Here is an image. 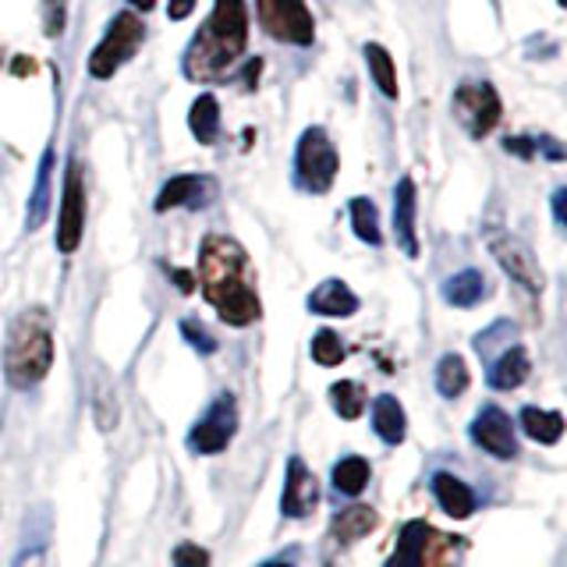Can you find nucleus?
<instances>
[{"mask_svg": "<svg viewBox=\"0 0 567 567\" xmlns=\"http://www.w3.org/2000/svg\"><path fill=\"white\" fill-rule=\"evenodd\" d=\"M199 284L203 295L224 323L248 327L262 316L256 284H252V262L248 252L227 235H209L199 248Z\"/></svg>", "mask_w": 567, "mask_h": 567, "instance_id": "nucleus-1", "label": "nucleus"}, {"mask_svg": "<svg viewBox=\"0 0 567 567\" xmlns=\"http://www.w3.org/2000/svg\"><path fill=\"white\" fill-rule=\"evenodd\" d=\"M248 50V4L245 0H217L213 14L195 32L185 50V79L220 82Z\"/></svg>", "mask_w": 567, "mask_h": 567, "instance_id": "nucleus-2", "label": "nucleus"}, {"mask_svg": "<svg viewBox=\"0 0 567 567\" xmlns=\"http://www.w3.org/2000/svg\"><path fill=\"white\" fill-rule=\"evenodd\" d=\"M53 365V327L43 306L22 309L8 327L4 341V372L11 386H35Z\"/></svg>", "mask_w": 567, "mask_h": 567, "instance_id": "nucleus-3", "label": "nucleus"}, {"mask_svg": "<svg viewBox=\"0 0 567 567\" xmlns=\"http://www.w3.org/2000/svg\"><path fill=\"white\" fill-rule=\"evenodd\" d=\"M341 171V153H337L333 138L327 135V128H312L301 132L298 150H295V177L298 188H306L312 195H327L333 188V177Z\"/></svg>", "mask_w": 567, "mask_h": 567, "instance_id": "nucleus-4", "label": "nucleus"}, {"mask_svg": "<svg viewBox=\"0 0 567 567\" xmlns=\"http://www.w3.org/2000/svg\"><path fill=\"white\" fill-rule=\"evenodd\" d=\"M142 40H146V25L135 11H121L111 25H106L103 40L96 43L93 58H89V75L93 79H114L117 71L128 64Z\"/></svg>", "mask_w": 567, "mask_h": 567, "instance_id": "nucleus-5", "label": "nucleus"}, {"mask_svg": "<svg viewBox=\"0 0 567 567\" xmlns=\"http://www.w3.org/2000/svg\"><path fill=\"white\" fill-rule=\"evenodd\" d=\"M256 14L262 32L277 43L312 47L316 40V22L306 0H256Z\"/></svg>", "mask_w": 567, "mask_h": 567, "instance_id": "nucleus-6", "label": "nucleus"}, {"mask_svg": "<svg viewBox=\"0 0 567 567\" xmlns=\"http://www.w3.org/2000/svg\"><path fill=\"white\" fill-rule=\"evenodd\" d=\"M451 106H454V117L461 121V128H465L472 138H486L496 124H501V114H504L501 93H496L489 82L457 85Z\"/></svg>", "mask_w": 567, "mask_h": 567, "instance_id": "nucleus-7", "label": "nucleus"}, {"mask_svg": "<svg viewBox=\"0 0 567 567\" xmlns=\"http://www.w3.org/2000/svg\"><path fill=\"white\" fill-rule=\"evenodd\" d=\"M489 252H493L496 262H501V270L511 280H518L525 291L539 295L546 288V277L539 270V262H536L532 248L522 238L507 235V230H489Z\"/></svg>", "mask_w": 567, "mask_h": 567, "instance_id": "nucleus-8", "label": "nucleus"}, {"mask_svg": "<svg viewBox=\"0 0 567 567\" xmlns=\"http://www.w3.org/2000/svg\"><path fill=\"white\" fill-rule=\"evenodd\" d=\"M235 430H238V404L230 394H220L206 408V415L192 425L188 447L195 454H220L230 443V436H235Z\"/></svg>", "mask_w": 567, "mask_h": 567, "instance_id": "nucleus-9", "label": "nucleus"}, {"mask_svg": "<svg viewBox=\"0 0 567 567\" xmlns=\"http://www.w3.org/2000/svg\"><path fill=\"white\" fill-rule=\"evenodd\" d=\"M85 235V182L79 159H71L64 174V192H61V217H58V248L71 256L82 245Z\"/></svg>", "mask_w": 567, "mask_h": 567, "instance_id": "nucleus-10", "label": "nucleus"}, {"mask_svg": "<svg viewBox=\"0 0 567 567\" xmlns=\"http://www.w3.org/2000/svg\"><path fill=\"white\" fill-rule=\"evenodd\" d=\"M472 440H475V447H483L486 454L493 457H514L518 454V440H514V425H511V415L504 412V408H496V404H486L483 412L475 415L472 422Z\"/></svg>", "mask_w": 567, "mask_h": 567, "instance_id": "nucleus-11", "label": "nucleus"}, {"mask_svg": "<svg viewBox=\"0 0 567 567\" xmlns=\"http://www.w3.org/2000/svg\"><path fill=\"white\" fill-rule=\"evenodd\" d=\"M213 195H217V185H213V177H203V174H177L171 182L159 188L156 195V213H167V209H203L206 203H213Z\"/></svg>", "mask_w": 567, "mask_h": 567, "instance_id": "nucleus-12", "label": "nucleus"}, {"mask_svg": "<svg viewBox=\"0 0 567 567\" xmlns=\"http://www.w3.org/2000/svg\"><path fill=\"white\" fill-rule=\"evenodd\" d=\"M319 504V483L316 475L306 468V461L291 457L288 461V478H284V493H280V511L288 518H306Z\"/></svg>", "mask_w": 567, "mask_h": 567, "instance_id": "nucleus-13", "label": "nucleus"}, {"mask_svg": "<svg viewBox=\"0 0 567 567\" xmlns=\"http://www.w3.org/2000/svg\"><path fill=\"white\" fill-rule=\"evenodd\" d=\"M419 192L412 177H401L398 188H394V238L404 248V256H419Z\"/></svg>", "mask_w": 567, "mask_h": 567, "instance_id": "nucleus-14", "label": "nucleus"}, {"mask_svg": "<svg viewBox=\"0 0 567 567\" xmlns=\"http://www.w3.org/2000/svg\"><path fill=\"white\" fill-rule=\"evenodd\" d=\"M309 309L316 316H354L359 312V295H354L344 280H323L309 295Z\"/></svg>", "mask_w": 567, "mask_h": 567, "instance_id": "nucleus-15", "label": "nucleus"}, {"mask_svg": "<svg viewBox=\"0 0 567 567\" xmlns=\"http://www.w3.org/2000/svg\"><path fill=\"white\" fill-rule=\"evenodd\" d=\"M433 493H436V501H440L443 514H451L454 522L472 518V514H475V493H472L465 483H461V478H454V475H447V472H440V475L433 478Z\"/></svg>", "mask_w": 567, "mask_h": 567, "instance_id": "nucleus-16", "label": "nucleus"}, {"mask_svg": "<svg viewBox=\"0 0 567 567\" xmlns=\"http://www.w3.org/2000/svg\"><path fill=\"white\" fill-rule=\"evenodd\" d=\"M528 372H532V362H528V351L522 344H514L507 348L501 359L493 362L489 369V383L496 390H518L525 380H528Z\"/></svg>", "mask_w": 567, "mask_h": 567, "instance_id": "nucleus-17", "label": "nucleus"}, {"mask_svg": "<svg viewBox=\"0 0 567 567\" xmlns=\"http://www.w3.org/2000/svg\"><path fill=\"white\" fill-rule=\"evenodd\" d=\"M188 128L192 135L203 142V146H213L220 138V103L213 93H199L188 111Z\"/></svg>", "mask_w": 567, "mask_h": 567, "instance_id": "nucleus-18", "label": "nucleus"}, {"mask_svg": "<svg viewBox=\"0 0 567 567\" xmlns=\"http://www.w3.org/2000/svg\"><path fill=\"white\" fill-rule=\"evenodd\" d=\"M372 430H377V436L383 443H394V447L404 440L408 422H404V408L398 404V398L383 394L372 401Z\"/></svg>", "mask_w": 567, "mask_h": 567, "instance_id": "nucleus-19", "label": "nucleus"}, {"mask_svg": "<svg viewBox=\"0 0 567 567\" xmlns=\"http://www.w3.org/2000/svg\"><path fill=\"white\" fill-rule=\"evenodd\" d=\"M430 532H433V525L408 522L401 528L398 549H394V557L386 560V567H422V554H425V543H430Z\"/></svg>", "mask_w": 567, "mask_h": 567, "instance_id": "nucleus-20", "label": "nucleus"}, {"mask_svg": "<svg viewBox=\"0 0 567 567\" xmlns=\"http://www.w3.org/2000/svg\"><path fill=\"white\" fill-rule=\"evenodd\" d=\"M377 525H380V514L377 511L365 507V504H351V507H344L333 518V539L337 543H354V539L369 536V532L377 528Z\"/></svg>", "mask_w": 567, "mask_h": 567, "instance_id": "nucleus-21", "label": "nucleus"}, {"mask_svg": "<svg viewBox=\"0 0 567 567\" xmlns=\"http://www.w3.org/2000/svg\"><path fill=\"white\" fill-rule=\"evenodd\" d=\"M50 177H53V150H43L40 171H35V188L29 195V213H25L29 230H40L50 213Z\"/></svg>", "mask_w": 567, "mask_h": 567, "instance_id": "nucleus-22", "label": "nucleus"}, {"mask_svg": "<svg viewBox=\"0 0 567 567\" xmlns=\"http://www.w3.org/2000/svg\"><path fill=\"white\" fill-rule=\"evenodd\" d=\"M483 295H486V277L478 270H461L451 280H443V298H447L451 306H457V309L478 306Z\"/></svg>", "mask_w": 567, "mask_h": 567, "instance_id": "nucleus-23", "label": "nucleus"}, {"mask_svg": "<svg viewBox=\"0 0 567 567\" xmlns=\"http://www.w3.org/2000/svg\"><path fill=\"white\" fill-rule=\"evenodd\" d=\"M362 53H365L369 75H372V82H377L380 93L386 100H398V64H394V58H390V50L380 43H365Z\"/></svg>", "mask_w": 567, "mask_h": 567, "instance_id": "nucleus-24", "label": "nucleus"}, {"mask_svg": "<svg viewBox=\"0 0 567 567\" xmlns=\"http://www.w3.org/2000/svg\"><path fill=\"white\" fill-rule=\"evenodd\" d=\"M436 390H440V398H461L468 390V365L461 354H443L440 365H436Z\"/></svg>", "mask_w": 567, "mask_h": 567, "instance_id": "nucleus-25", "label": "nucleus"}, {"mask_svg": "<svg viewBox=\"0 0 567 567\" xmlns=\"http://www.w3.org/2000/svg\"><path fill=\"white\" fill-rule=\"evenodd\" d=\"M351 209V227L354 235H359L365 245H383V230H380V213H377V203L365 199V195H359V199L348 203Z\"/></svg>", "mask_w": 567, "mask_h": 567, "instance_id": "nucleus-26", "label": "nucleus"}, {"mask_svg": "<svg viewBox=\"0 0 567 567\" xmlns=\"http://www.w3.org/2000/svg\"><path fill=\"white\" fill-rule=\"evenodd\" d=\"M522 425L532 440L539 443H557L564 436V419L560 412H543V408H525L522 412Z\"/></svg>", "mask_w": 567, "mask_h": 567, "instance_id": "nucleus-27", "label": "nucleus"}, {"mask_svg": "<svg viewBox=\"0 0 567 567\" xmlns=\"http://www.w3.org/2000/svg\"><path fill=\"white\" fill-rule=\"evenodd\" d=\"M333 486H337V493H344V496H359L369 486V461H362V457L337 461Z\"/></svg>", "mask_w": 567, "mask_h": 567, "instance_id": "nucleus-28", "label": "nucleus"}, {"mask_svg": "<svg viewBox=\"0 0 567 567\" xmlns=\"http://www.w3.org/2000/svg\"><path fill=\"white\" fill-rule=\"evenodd\" d=\"M330 401L337 408V415L341 419H359L362 415V408H365V390L354 383V380H341V383H333L330 386Z\"/></svg>", "mask_w": 567, "mask_h": 567, "instance_id": "nucleus-29", "label": "nucleus"}, {"mask_svg": "<svg viewBox=\"0 0 567 567\" xmlns=\"http://www.w3.org/2000/svg\"><path fill=\"white\" fill-rule=\"evenodd\" d=\"M344 344H341V337H337L333 330H319L312 337V359L319 365H341L344 362Z\"/></svg>", "mask_w": 567, "mask_h": 567, "instance_id": "nucleus-30", "label": "nucleus"}, {"mask_svg": "<svg viewBox=\"0 0 567 567\" xmlns=\"http://www.w3.org/2000/svg\"><path fill=\"white\" fill-rule=\"evenodd\" d=\"M93 412H96V425H100L103 433H111L114 425H117V401H114L111 390H106V383H100V386H96Z\"/></svg>", "mask_w": 567, "mask_h": 567, "instance_id": "nucleus-31", "label": "nucleus"}, {"mask_svg": "<svg viewBox=\"0 0 567 567\" xmlns=\"http://www.w3.org/2000/svg\"><path fill=\"white\" fill-rule=\"evenodd\" d=\"M64 22H68L64 0H43V29H47L50 40H58V35L64 32Z\"/></svg>", "mask_w": 567, "mask_h": 567, "instance_id": "nucleus-32", "label": "nucleus"}, {"mask_svg": "<svg viewBox=\"0 0 567 567\" xmlns=\"http://www.w3.org/2000/svg\"><path fill=\"white\" fill-rule=\"evenodd\" d=\"M182 333H185V341L192 344V348H199L203 354H213L217 351V341L206 333V327L203 323H195V319H182Z\"/></svg>", "mask_w": 567, "mask_h": 567, "instance_id": "nucleus-33", "label": "nucleus"}, {"mask_svg": "<svg viewBox=\"0 0 567 567\" xmlns=\"http://www.w3.org/2000/svg\"><path fill=\"white\" fill-rule=\"evenodd\" d=\"M174 567H209V554L195 543H182L174 549Z\"/></svg>", "mask_w": 567, "mask_h": 567, "instance_id": "nucleus-34", "label": "nucleus"}, {"mask_svg": "<svg viewBox=\"0 0 567 567\" xmlns=\"http://www.w3.org/2000/svg\"><path fill=\"white\" fill-rule=\"evenodd\" d=\"M14 567H58V560H53L50 546H29L18 554Z\"/></svg>", "mask_w": 567, "mask_h": 567, "instance_id": "nucleus-35", "label": "nucleus"}, {"mask_svg": "<svg viewBox=\"0 0 567 567\" xmlns=\"http://www.w3.org/2000/svg\"><path fill=\"white\" fill-rule=\"evenodd\" d=\"M195 4H199V0H171V4H167V18H171V22H185V18L195 11Z\"/></svg>", "mask_w": 567, "mask_h": 567, "instance_id": "nucleus-36", "label": "nucleus"}, {"mask_svg": "<svg viewBox=\"0 0 567 567\" xmlns=\"http://www.w3.org/2000/svg\"><path fill=\"white\" fill-rule=\"evenodd\" d=\"M554 217L560 227L567 224V188H557V195H554Z\"/></svg>", "mask_w": 567, "mask_h": 567, "instance_id": "nucleus-37", "label": "nucleus"}, {"mask_svg": "<svg viewBox=\"0 0 567 567\" xmlns=\"http://www.w3.org/2000/svg\"><path fill=\"white\" fill-rule=\"evenodd\" d=\"M259 75H262V61H259V58H256V61H248V64H245V85H248V89H256V85H259Z\"/></svg>", "mask_w": 567, "mask_h": 567, "instance_id": "nucleus-38", "label": "nucleus"}, {"mask_svg": "<svg viewBox=\"0 0 567 567\" xmlns=\"http://www.w3.org/2000/svg\"><path fill=\"white\" fill-rule=\"evenodd\" d=\"M171 277H174V284H177V288H182L185 295L195 288V277H192L188 270H171Z\"/></svg>", "mask_w": 567, "mask_h": 567, "instance_id": "nucleus-39", "label": "nucleus"}, {"mask_svg": "<svg viewBox=\"0 0 567 567\" xmlns=\"http://www.w3.org/2000/svg\"><path fill=\"white\" fill-rule=\"evenodd\" d=\"M128 4H132V8H138L142 14H146L150 8H156V0H128Z\"/></svg>", "mask_w": 567, "mask_h": 567, "instance_id": "nucleus-40", "label": "nucleus"}, {"mask_svg": "<svg viewBox=\"0 0 567 567\" xmlns=\"http://www.w3.org/2000/svg\"><path fill=\"white\" fill-rule=\"evenodd\" d=\"M262 567H291V564H280V560H274V564H262Z\"/></svg>", "mask_w": 567, "mask_h": 567, "instance_id": "nucleus-41", "label": "nucleus"}]
</instances>
